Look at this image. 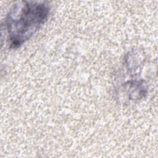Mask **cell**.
<instances>
[{
    "mask_svg": "<svg viewBox=\"0 0 158 158\" xmlns=\"http://www.w3.org/2000/svg\"><path fill=\"white\" fill-rule=\"evenodd\" d=\"M50 7L45 2L19 1L7 14L6 26L11 48L30 39L47 21Z\"/></svg>",
    "mask_w": 158,
    "mask_h": 158,
    "instance_id": "1",
    "label": "cell"
}]
</instances>
